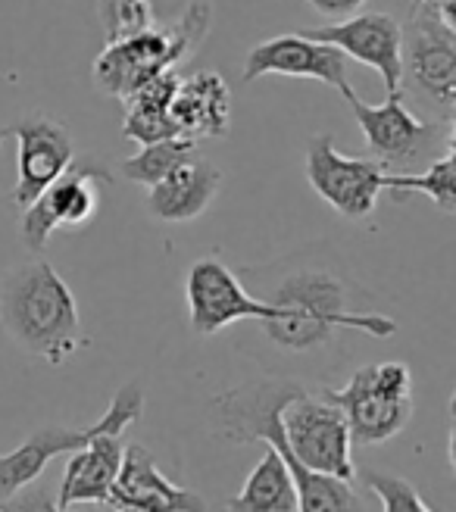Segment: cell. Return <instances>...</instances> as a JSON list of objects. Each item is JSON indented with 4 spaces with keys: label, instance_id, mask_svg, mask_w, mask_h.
Instances as JSON below:
<instances>
[{
    "label": "cell",
    "instance_id": "7",
    "mask_svg": "<svg viewBox=\"0 0 456 512\" xmlns=\"http://www.w3.org/2000/svg\"><path fill=\"white\" fill-rule=\"evenodd\" d=\"M344 100L363 128L369 157L378 160L385 169H416L422 163L438 160V147L444 150L456 144L450 116L447 122H425L407 110L403 94L388 97L382 107L366 104V100L357 97V91H347Z\"/></svg>",
    "mask_w": 456,
    "mask_h": 512
},
{
    "label": "cell",
    "instance_id": "6",
    "mask_svg": "<svg viewBox=\"0 0 456 512\" xmlns=\"http://www.w3.org/2000/svg\"><path fill=\"white\" fill-rule=\"evenodd\" d=\"M144 416V391L138 381L122 384L116 397L110 400L107 413L97 422L85 428H69V425H44L32 431L16 450L0 453V500L13 497L19 488L32 484L44 475L47 463L57 456H69L75 450H82L88 441H94L97 434H122L129 425H135Z\"/></svg>",
    "mask_w": 456,
    "mask_h": 512
},
{
    "label": "cell",
    "instance_id": "17",
    "mask_svg": "<svg viewBox=\"0 0 456 512\" xmlns=\"http://www.w3.org/2000/svg\"><path fill=\"white\" fill-rule=\"evenodd\" d=\"M219 185L222 172L210 160L191 153L182 166L147 188V213L160 222H191L210 210Z\"/></svg>",
    "mask_w": 456,
    "mask_h": 512
},
{
    "label": "cell",
    "instance_id": "8",
    "mask_svg": "<svg viewBox=\"0 0 456 512\" xmlns=\"http://www.w3.org/2000/svg\"><path fill=\"white\" fill-rule=\"evenodd\" d=\"M113 178L94 160H72L63 175L50 182L35 203L22 210L19 238L29 250H44L57 228L75 232L85 228L100 207V191L110 188Z\"/></svg>",
    "mask_w": 456,
    "mask_h": 512
},
{
    "label": "cell",
    "instance_id": "10",
    "mask_svg": "<svg viewBox=\"0 0 456 512\" xmlns=\"http://www.w3.org/2000/svg\"><path fill=\"white\" fill-rule=\"evenodd\" d=\"M388 169L372 157H347L332 135H313L307 144V182L344 219L375 213Z\"/></svg>",
    "mask_w": 456,
    "mask_h": 512
},
{
    "label": "cell",
    "instance_id": "21",
    "mask_svg": "<svg viewBox=\"0 0 456 512\" xmlns=\"http://www.w3.org/2000/svg\"><path fill=\"white\" fill-rule=\"evenodd\" d=\"M225 512H297V491L288 466L269 444L260 463L250 469L235 497L225 500Z\"/></svg>",
    "mask_w": 456,
    "mask_h": 512
},
{
    "label": "cell",
    "instance_id": "25",
    "mask_svg": "<svg viewBox=\"0 0 456 512\" xmlns=\"http://www.w3.org/2000/svg\"><path fill=\"white\" fill-rule=\"evenodd\" d=\"M0 512H110L107 506L94 503H75V506H60L57 503V488L47 481H32L19 488L13 497L0 500Z\"/></svg>",
    "mask_w": 456,
    "mask_h": 512
},
{
    "label": "cell",
    "instance_id": "12",
    "mask_svg": "<svg viewBox=\"0 0 456 512\" xmlns=\"http://www.w3.org/2000/svg\"><path fill=\"white\" fill-rule=\"evenodd\" d=\"M185 297H188V319L191 331L200 338L219 335L222 328L238 325V322H266L275 316V310L253 297L244 285L241 275L228 269L216 256L197 260L188 269L185 278Z\"/></svg>",
    "mask_w": 456,
    "mask_h": 512
},
{
    "label": "cell",
    "instance_id": "26",
    "mask_svg": "<svg viewBox=\"0 0 456 512\" xmlns=\"http://www.w3.org/2000/svg\"><path fill=\"white\" fill-rule=\"evenodd\" d=\"M310 4H313V10L322 13L325 19L338 22V19H347V16H353V13H360L366 0H310ZM413 4H419V0H413Z\"/></svg>",
    "mask_w": 456,
    "mask_h": 512
},
{
    "label": "cell",
    "instance_id": "2",
    "mask_svg": "<svg viewBox=\"0 0 456 512\" xmlns=\"http://www.w3.org/2000/svg\"><path fill=\"white\" fill-rule=\"evenodd\" d=\"M307 384L294 378H263L250 381L241 388L225 391L213 400V413L219 425V438L232 444H269L291 472L294 491H297V512H375L353 488V481L313 472L288 450L282 434V409L294 400Z\"/></svg>",
    "mask_w": 456,
    "mask_h": 512
},
{
    "label": "cell",
    "instance_id": "11",
    "mask_svg": "<svg viewBox=\"0 0 456 512\" xmlns=\"http://www.w3.org/2000/svg\"><path fill=\"white\" fill-rule=\"evenodd\" d=\"M407 79L447 113L456 107V25L428 0L413 4L403 29V82Z\"/></svg>",
    "mask_w": 456,
    "mask_h": 512
},
{
    "label": "cell",
    "instance_id": "27",
    "mask_svg": "<svg viewBox=\"0 0 456 512\" xmlns=\"http://www.w3.org/2000/svg\"><path fill=\"white\" fill-rule=\"evenodd\" d=\"M116 512H135V509H116Z\"/></svg>",
    "mask_w": 456,
    "mask_h": 512
},
{
    "label": "cell",
    "instance_id": "23",
    "mask_svg": "<svg viewBox=\"0 0 456 512\" xmlns=\"http://www.w3.org/2000/svg\"><path fill=\"white\" fill-rule=\"evenodd\" d=\"M191 153H197L194 138H163L154 144H141V150L132 160L122 163V175L132 178L135 185H157L160 178H166L175 166H182Z\"/></svg>",
    "mask_w": 456,
    "mask_h": 512
},
{
    "label": "cell",
    "instance_id": "5",
    "mask_svg": "<svg viewBox=\"0 0 456 512\" xmlns=\"http://www.w3.org/2000/svg\"><path fill=\"white\" fill-rule=\"evenodd\" d=\"M319 394L344 413L353 447L385 444L413 419V372L397 360L363 366L344 388H322Z\"/></svg>",
    "mask_w": 456,
    "mask_h": 512
},
{
    "label": "cell",
    "instance_id": "16",
    "mask_svg": "<svg viewBox=\"0 0 456 512\" xmlns=\"http://www.w3.org/2000/svg\"><path fill=\"white\" fill-rule=\"evenodd\" d=\"M107 509H135V512H207L200 494L172 484L154 463L147 447L125 444L122 466L107 497Z\"/></svg>",
    "mask_w": 456,
    "mask_h": 512
},
{
    "label": "cell",
    "instance_id": "13",
    "mask_svg": "<svg viewBox=\"0 0 456 512\" xmlns=\"http://www.w3.org/2000/svg\"><path fill=\"white\" fill-rule=\"evenodd\" d=\"M303 35L338 47L344 57L357 60L382 75L388 97L403 94V29L388 13H353L332 25L303 29Z\"/></svg>",
    "mask_w": 456,
    "mask_h": 512
},
{
    "label": "cell",
    "instance_id": "1",
    "mask_svg": "<svg viewBox=\"0 0 456 512\" xmlns=\"http://www.w3.org/2000/svg\"><path fill=\"white\" fill-rule=\"evenodd\" d=\"M253 285V297L266 300L275 316L260 322L263 335L285 353H316L332 347L338 331H363L372 338L397 335V322L357 310L363 291L332 263L313 253H291L285 260L241 269Z\"/></svg>",
    "mask_w": 456,
    "mask_h": 512
},
{
    "label": "cell",
    "instance_id": "9",
    "mask_svg": "<svg viewBox=\"0 0 456 512\" xmlns=\"http://www.w3.org/2000/svg\"><path fill=\"white\" fill-rule=\"evenodd\" d=\"M278 419H282L285 444L297 456V463L344 481L357 478V466H353L350 456L353 453L350 431L344 413L335 403H328L322 394H313L307 388L285 403Z\"/></svg>",
    "mask_w": 456,
    "mask_h": 512
},
{
    "label": "cell",
    "instance_id": "15",
    "mask_svg": "<svg viewBox=\"0 0 456 512\" xmlns=\"http://www.w3.org/2000/svg\"><path fill=\"white\" fill-rule=\"evenodd\" d=\"M16 138V185L10 191V200L19 210L41 197V191L54 182L57 175L66 172V166L75 160V147L69 128L50 116H29L10 128Z\"/></svg>",
    "mask_w": 456,
    "mask_h": 512
},
{
    "label": "cell",
    "instance_id": "28",
    "mask_svg": "<svg viewBox=\"0 0 456 512\" xmlns=\"http://www.w3.org/2000/svg\"><path fill=\"white\" fill-rule=\"evenodd\" d=\"M0 141H4V132H0Z\"/></svg>",
    "mask_w": 456,
    "mask_h": 512
},
{
    "label": "cell",
    "instance_id": "4",
    "mask_svg": "<svg viewBox=\"0 0 456 512\" xmlns=\"http://www.w3.org/2000/svg\"><path fill=\"white\" fill-rule=\"evenodd\" d=\"M210 19H213L210 4L194 0L185 10V16L175 25H169V29L150 22L147 29L107 41L104 54L94 63L97 88L110 97L125 100L138 85L154 79V75L175 72V66L188 60L191 50L210 32Z\"/></svg>",
    "mask_w": 456,
    "mask_h": 512
},
{
    "label": "cell",
    "instance_id": "3",
    "mask_svg": "<svg viewBox=\"0 0 456 512\" xmlns=\"http://www.w3.org/2000/svg\"><path fill=\"white\" fill-rule=\"evenodd\" d=\"M0 322L7 335L50 366H63L85 347L79 303L47 260L10 269L0 281Z\"/></svg>",
    "mask_w": 456,
    "mask_h": 512
},
{
    "label": "cell",
    "instance_id": "22",
    "mask_svg": "<svg viewBox=\"0 0 456 512\" xmlns=\"http://www.w3.org/2000/svg\"><path fill=\"white\" fill-rule=\"evenodd\" d=\"M385 191L422 194L444 213H456V144L447 147L438 160L428 163L419 175H385Z\"/></svg>",
    "mask_w": 456,
    "mask_h": 512
},
{
    "label": "cell",
    "instance_id": "20",
    "mask_svg": "<svg viewBox=\"0 0 456 512\" xmlns=\"http://www.w3.org/2000/svg\"><path fill=\"white\" fill-rule=\"evenodd\" d=\"M179 88V75L163 72L154 75L150 82L138 85L125 97V125L122 135L135 144H154L163 138H182L179 128L172 122V94Z\"/></svg>",
    "mask_w": 456,
    "mask_h": 512
},
{
    "label": "cell",
    "instance_id": "18",
    "mask_svg": "<svg viewBox=\"0 0 456 512\" xmlns=\"http://www.w3.org/2000/svg\"><path fill=\"white\" fill-rule=\"evenodd\" d=\"M169 113L182 138H222L232 122V91L219 72L204 69L191 79H179Z\"/></svg>",
    "mask_w": 456,
    "mask_h": 512
},
{
    "label": "cell",
    "instance_id": "14",
    "mask_svg": "<svg viewBox=\"0 0 456 512\" xmlns=\"http://www.w3.org/2000/svg\"><path fill=\"white\" fill-rule=\"evenodd\" d=\"M266 75H294V79H316L335 88L341 97L350 88L347 57L338 47L313 41L303 32H285L250 47L244 60V82H257Z\"/></svg>",
    "mask_w": 456,
    "mask_h": 512
},
{
    "label": "cell",
    "instance_id": "24",
    "mask_svg": "<svg viewBox=\"0 0 456 512\" xmlns=\"http://www.w3.org/2000/svg\"><path fill=\"white\" fill-rule=\"evenodd\" d=\"M360 478H363L366 488L378 497V503H382V512H435L419 497V491L407 478H400L394 472L363 469Z\"/></svg>",
    "mask_w": 456,
    "mask_h": 512
},
{
    "label": "cell",
    "instance_id": "19",
    "mask_svg": "<svg viewBox=\"0 0 456 512\" xmlns=\"http://www.w3.org/2000/svg\"><path fill=\"white\" fill-rule=\"evenodd\" d=\"M122 450L125 444L119 441V434L104 431V434H97L94 441H88L82 450L69 453L63 481L57 488V503L63 509L75 503L107 506L110 488L122 466Z\"/></svg>",
    "mask_w": 456,
    "mask_h": 512
}]
</instances>
